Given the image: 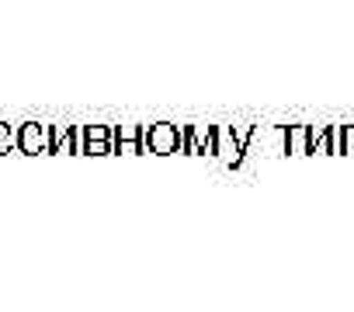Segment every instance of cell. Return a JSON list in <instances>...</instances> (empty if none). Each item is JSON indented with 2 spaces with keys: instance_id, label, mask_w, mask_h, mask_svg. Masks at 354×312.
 <instances>
[{
  "instance_id": "cell-4",
  "label": "cell",
  "mask_w": 354,
  "mask_h": 312,
  "mask_svg": "<svg viewBox=\"0 0 354 312\" xmlns=\"http://www.w3.org/2000/svg\"><path fill=\"white\" fill-rule=\"evenodd\" d=\"M87 149H91V153H101V149H104V128H94V132L87 135Z\"/></svg>"
},
{
  "instance_id": "cell-3",
  "label": "cell",
  "mask_w": 354,
  "mask_h": 312,
  "mask_svg": "<svg viewBox=\"0 0 354 312\" xmlns=\"http://www.w3.org/2000/svg\"><path fill=\"white\" fill-rule=\"evenodd\" d=\"M153 146H156V149H170V146H174V132H170V128H156V132H153Z\"/></svg>"
},
{
  "instance_id": "cell-1",
  "label": "cell",
  "mask_w": 354,
  "mask_h": 312,
  "mask_svg": "<svg viewBox=\"0 0 354 312\" xmlns=\"http://www.w3.org/2000/svg\"><path fill=\"white\" fill-rule=\"evenodd\" d=\"M15 149L25 153V156H39V153H49V125H39V121H25L18 132H15Z\"/></svg>"
},
{
  "instance_id": "cell-2",
  "label": "cell",
  "mask_w": 354,
  "mask_h": 312,
  "mask_svg": "<svg viewBox=\"0 0 354 312\" xmlns=\"http://www.w3.org/2000/svg\"><path fill=\"white\" fill-rule=\"evenodd\" d=\"M15 149V128L8 121H0V156H8Z\"/></svg>"
}]
</instances>
